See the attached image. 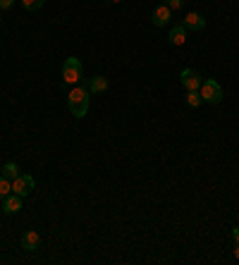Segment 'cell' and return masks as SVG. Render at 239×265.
<instances>
[{"label":"cell","instance_id":"9c48e42d","mask_svg":"<svg viewBox=\"0 0 239 265\" xmlns=\"http://www.w3.org/2000/svg\"><path fill=\"white\" fill-rule=\"evenodd\" d=\"M110 86V81H108V77H91L89 81H86V91L89 93H103L106 88Z\"/></svg>","mask_w":239,"mask_h":265},{"label":"cell","instance_id":"30bf717a","mask_svg":"<svg viewBox=\"0 0 239 265\" xmlns=\"http://www.w3.org/2000/svg\"><path fill=\"white\" fill-rule=\"evenodd\" d=\"M38 246H41V237H38V232H34V230L24 232V237H22V248H24V251H36Z\"/></svg>","mask_w":239,"mask_h":265},{"label":"cell","instance_id":"2e32d148","mask_svg":"<svg viewBox=\"0 0 239 265\" xmlns=\"http://www.w3.org/2000/svg\"><path fill=\"white\" fill-rule=\"evenodd\" d=\"M165 5L172 10V12H175V10H180V7L184 5V0H165Z\"/></svg>","mask_w":239,"mask_h":265},{"label":"cell","instance_id":"9a60e30c","mask_svg":"<svg viewBox=\"0 0 239 265\" xmlns=\"http://www.w3.org/2000/svg\"><path fill=\"white\" fill-rule=\"evenodd\" d=\"M43 2H46V0H22L24 10H29V12H34V10H41V7H43Z\"/></svg>","mask_w":239,"mask_h":265},{"label":"cell","instance_id":"277c9868","mask_svg":"<svg viewBox=\"0 0 239 265\" xmlns=\"http://www.w3.org/2000/svg\"><path fill=\"white\" fill-rule=\"evenodd\" d=\"M34 186H36V182H34L31 175H19L17 179H12V194L22 196V198H27V196L31 194Z\"/></svg>","mask_w":239,"mask_h":265},{"label":"cell","instance_id":"ba28073f","mask_svg":"<svg viewBox=\"0 0 239 265\" xmlns=\"http://www.w3.org/2000/svg\"><path fill=\"white\" fill-rule=\"evenodd\" d=\"M182 24L186 26V31H189V29H191V31H201L203 26H206V19H203V15H199V12H189V15L184 17Z\"/></svg>","mask_w":239,"mask_h":265},{"label":"cell","instance_id":"e0dca14e","mask_svg":"<svg viewBox=\"0 0 239 265\" xmlns=\"http://www.w3.org/2000/svg\"><path fill=\"white\" fill-rule=\"evenodd\" d=\"M12 5H15V0H0V12L2 10H10Z\"/></svg>","mask_w":239,"mask_h":265},{"label":"cell","instance_id":"8fae6325","mask_svg":"<svg viewBox=\"0 0 239 265\" xmlns=\"http://www.w3.org/2000/svg\"><path fill=\"white\" fill-rule=\"evenodd\" d=\"M167 41H170L172 46H184V41H186V26H184V24L172 26V29H170V36H167Z\"/></svg>","mask_w":239,"mask_h":265},{"label":"cell","instance_id":"7a4b0ae2","mask_svg":"<svg viewBox=\"0 0 239 265\" xmlns=\"http://www.w3.org/2000/svg\"><path fill=\"white\" fill-rule=\"evenodd\" d=\"M199 93H201L203 103H211V106H218L222 98V86L215 81V79H206V81H201V86H199Z\"/></svg>","mask_w":239,"mask_h":265},{"label":"cell","instance_id":"8992f818","mask_svg":"<svg viewBox=\"0 0 239 265\" xmlns=\"http://www.w3.org/2000/svg\"><path fill=\"white\" fill-rule=\"evenodd\" d=\"M170 19H172V10L167 7L165 2H163V5H158V7L153 10V15H151V22H153L156 26H165Z\"/></svg>","mask_w":239,"mask_h":265},{"label":"cell","instance_id":"6da1fadb","mask_svg":"<svg viewBox=\"0 0 239 265\" xmlns=\"http://www.w3.org/2000/svg\"><path fill=\"white\" fill-rule=\"evenodd\" d=\"M89 91L84 86L79 88H72L70 91V98H67V106H70V112H72L74 117H84L86 112H89Z\"/></svg>","mask_w":239,"mask_h":265},{"label":"cell","instance_id":"4fadbf2b","mask_svg":"<svg viewBox=\"0 0 239 265\" xmlns=\"http://www.w3.org/2000/svg\"><path fill=\"white\" fill-rule=\"evenodd\" d=\"M203 103V98H201V93L199 91H186V106L189 107H199Z\"/></svg>","mask_w":239,"mask_h":265},{"label":"cell","instance_id":"ac0fdd59","mask_svg":"<svg viewBox=\"0 0 239 265\" xmlns=\"http://www.w3.org/2000/svg\"><path fill=\"white\" fill-rule=\"evenodd\" d=\"M232 239H235V241H237V244H239V225H237V227H235V230H232Z\"/></svg>","mask_w":239,"mask_h":265},{"label":"cell","instance_id":"5b68a950","mask_svg":"<svg viewBox=\"0 0 239 265\" xmlns=\"http://www.w3.org/2000/svg\"><path fill=\"white\" fill-rule=\"evenodd\" d=\"M180 81H182V86L186 88V91H199V86H201V74L196 70H191V67H186V70H182V74H180Z\"/></svg>","mask_w":239,"mask_h":265},{"label":"cell","instance_id":"52a82bcc","mask_svg":"<svg viewBox=\"0 0 239 265\" xmlns=\"http://www.w3.org/2000/svg\"><path fill=\"white\" fill-rule=\"evenodd\" d=\"M22 211V196L17 194H7L2 198V212L5 215H15V212Z\"/></svg>","mask_w":239,"mask_h":265},{"label":"cell","instance_id":"ffe728a7","mask_svg":"<svg viewBox=\"0 0 239 265\" xmlns=\"http://www.w3.org/2000/svg\"><path fill=\"white\" fill-rule=\"evenodd\" d=\"M110 2H122V0H110Z\"/></svg>","mask_w":239,"mask_h":265},{"label":"cell","instance_id":"d6986e66","mask_svg":"<svg viewBox=\"0 0 239 265\" xmlns=\"http://www.w3.org/2000/svg\"><path fill=\"white\" fill-rule=\"evenodd\" d=\"M235 258H237V261H239V248H235Z\"/></svg>","mask_w":239,"mask_h":265},{"label":"cell","instance_id":"7c38bea8","mask_svg":"<svg viewBox=\"0 0 239 265\" xmlns=\"http://www.w3.org/2000/svg\"><path fill=\"white\" fill-rule=\"evenodd\" d=\"M2 177H7V179H17L19 177V165L17 162H5V165H2Z\"/></svg>","mask_w":239,"mask_h":265},{"label":"cell","instance_id":"3957f363","mask_svg":"<svg viewBox=\"0 0 239 265\" xmlns=\"http://www.w3.org/2000/svg\"><path fill=\"white\" fill-rule=\"evenodd\" d=\"M81 77H84L81 62L77 57H67L65 65H62V79H65V84H77V81H81Z\"/></svg>","mask_w":239,"mask_h":265},{"label":"cell","instance_id":"5bb4252c","mask_svg":"<svg viewBox=\"0 0 239 265\" xmlns=\"http://www.w3.org/2000/svg\"><path fill=\"white\" fill-rule=\"evenodd\" d=\"M10 191H12V184H10V179H7V177H0V201L10 194Z\"/></svg>","mask_w":239,"mask_h":265}]
</instances>
